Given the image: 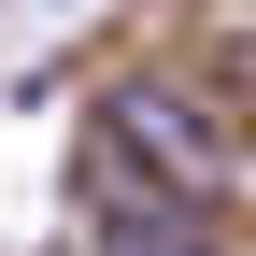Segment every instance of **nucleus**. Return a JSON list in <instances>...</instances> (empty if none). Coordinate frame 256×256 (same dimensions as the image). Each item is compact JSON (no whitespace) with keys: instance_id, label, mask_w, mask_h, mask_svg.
Instances as JSON below:
<instances>
[{"instance_id":"2","label":"nucleus","mask_w":256,"mask_h":256,"mask_svg":"<svg viewBox=\"0 0 256 256\" xmlns=\"http://www.w3.org/2000/svg\"><path fill=\"white\" fill-rule=\"evenodd\" d=\"M114 256H228V242H214V228H185L171 200H128V214H114Z\"/></svg>"},{"instance_id":"1","label":"nucleus","mask_w":256,"mask_h":256,"mask_svg":"<svg viewBox=\"0 0 256 256\" xmlns=\"http://www.w3.org/2000/svg\"><path fill=\"white\" fill-rule=\"evenodd\" d=\"M114 142H142L156 171H171V200H214V185H228V128L185 114L171 86H114Z\"/></svg>"}]
</instances>
